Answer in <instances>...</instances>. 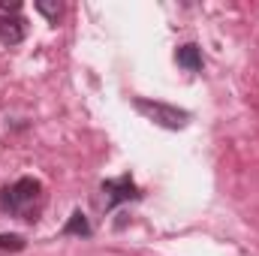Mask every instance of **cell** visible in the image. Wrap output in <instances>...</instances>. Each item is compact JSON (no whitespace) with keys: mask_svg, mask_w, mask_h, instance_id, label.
<instances>
[{"mask_svg":"<svg viewBox=\"0 0 259 256\" xmlns=\"http://www.w3.org/2000/svg\"><path fill=\"white\" fill-rule=\"evenodd\" d=\"M42 202V184L36 178H18L9 187L0 190V211L9 217L33 220V211Z\"/></svg>","mask_w":259,"mask_h":256,"instance_id":"1","label":"cell"},{"mask_svg":"<svg viewBox=\"0 0 259 256\" xmlns=\"http://www.w3.org/2000/svg\"><path fill=\"white\" fill-rule=\"evenodd\" d=\"M136 112L145 115L148 121H154L157 127L166 130H184L190 124V112L187 109H178V106H169V103H157V100H145V97H136L133 100Z\"/></svg>","mask_w":259,"mask_h":256,"instance_id":"2","label":"cell"},{"mask_svg":"<svg viewBox=\"0 0 259 256\" xmlns=\"http://www.w3.org/2000/svg\"><path fill=\"white\" fill-rule=\"evenodd\" d=\"M103 199H100V205L106 208V211H112L115 205H121V202H130V199H139L142 193L136 187V181L130 178V175H121V178H109V181H103Z\"/></svg>","mask_w":259,"mask_h":256,"instance_id":"3","label":"cell"},{"mask_svg":"<svg viewBox=\"0 0 259 256\" xmlns=\"http://www.w3.org/2000/svg\"><path fill=\"white\" fill-rule=\"evenodd\" d=\"M27 36V21L18 12H0V46H18Z\"/></svg>","mask_w":259,"mask_h":256,"instance_id":"4","label":"cell"},{"mask_svg":"<svg viewBox=\"0 0 259 256\" xmlns=\"http://www.w3.org/2000/svg\"><path fill=\"white\" fill-rule=\"evenodd\" d=\"M175 61H178V66H184L187 72H199L202 69V49L196 42H184V46H178Z\"/></svg>","mask_w":259,"mask_h":256,"instance_id":"5","label":"cell"},{"mask_svg":"<svg viewBox=\"0 0 259 256\" xmlns=\"http://www.w3.org/2000/svg\"><path fill=\"white\" fill-rule=\"evenodd\" d=\"M64 235H78V238H88L91 235V223H88V217L81 214V211H72V217L66 220V226L61 229Z\"/></svg>","mask_w":259,"mask_h":256,"instance_id":"6","label":"cell"},{"mask_svg":"<svg viewBox=\"0 0 259 256\" xmlns=\"http://www.w3.org/2000/svg\"><path fill=\"white\" fill-rule=\"evenodd\" d=\"M24 244L21 235H0V250H24Z\"/></svg>","mask_w":259,"mask_h":256,"instance_id":"7","label":"cell"},{"mask_svg":"<svg viewBox=\"0 0 259 256\" xmlns=\"http://www.w3.org/2000/svg\"><path fill=\"white\" fill-rule=\"evenodd\" d=\"M36 9H39L42 15H49V21H55V24H58V18H61V6H52V3H36Z\"/></svg>","mask_w":259,"mask_h":256,"instance_id":"8","label":"cell"}]
</instances>
